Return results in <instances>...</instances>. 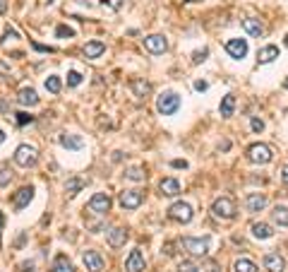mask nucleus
Instances as JSON below:
<instances>
[{"instance_id":"obj_1","label":"nucleus","mask_w":288,"mask_h":272,"mask_svg":"<svg viewBox=\"0 0 288 272\" xmlns=\"http://www.w3.org/2000/svg\"><path fill=\"white\" fill-rule=\"evenodd\" d=\"M36 161H39V152H36L34 145H20V147H17V152H15V164H17V166L29 169Z\"/></svg>"},{"instance_id":"obj_2","label":"nucleus","mask_w":288,"mask_h":272,"mask_svg":"<svg viewBox=\"0 0 288 272\" xmlns=\"http://www.w3.org/2000/svg\"><path fill=\"white\" fill-rule=\"evenodd\" d=\"M180 246H183L188 253H192V255H207L209 246H211V239H209V236H199V239L185 236V239L180 241Z\"/></svg>"},{"instance_id":"obj_3","label":"nucleus","mask_w":288,"mask_h":272,"mask_svg":"<svg viewBox=\"0 0 288 272\" xmlns=\"http://www.w3.org/2000/svg\"><path fill=\"white\" fill-rule=\"evenodd\" d=\"M156 109H159L161 116H173L180 109V97L176 92H163L156 101Z\"/></svg>"},{"instance_id":"obj_4","label":"nucleus","mask_w":288,"mask_h":272,"mask_svg":"<svg viewBox=\"0 0 288 272\" xmlns=\"http://www.w3.org/2000/svg\"><path fill=\"white\" fill-rule=\"evenodd\" d=\"M211 212H214V217H219V219H233L238 210H236L233 198H219V200H214V205H211Z\"/></svg>"},{"instance_id":"obj_5","label":"nucleus","mask_w":288,"mask_h":272,"mask_svg":"<svg viewBox=\"0 0 288 272\" xmlns=\"http://www.w3.org/2000/svg\"><path fill=\"white\" fill-rule=\"evenodd\" d=\"M248 159L252 164H269V161L274 159V154H271L269 145H252L248 150Z\"/></svg>"},{"instance_id":"obj_6","label":"nucleus","mask_w":288,"mask_h":272,"mask_svg":"<svg viewBox=\"0 0 288 272\" xmlns=\"http://www.w3.org/2000/svg\"><path fill=\"white\" fill-rule=\"evenodd\" d=\"M168 217L180 224H188V222H192V207H190L188 202H176V205L168 207Z\"/></svg>"},{"instance_id":"obj_7","label":"nucleus","mask_w":288,"mask_h":272,"mask_svg":"<svg viewBox=\"0 0 288 272\" xmlns=\"http://www.w3.org/2000/svg\"><path fill=\"white\" fill-rule=\"evenodd\" d=\"M118 200L123 210H137L139 205H142V200H144V195L139 191H123Z\"/></svg>"},{"instance_id":"obj_8","label":"nucleus","mask_w":288,"mask_h":272,"mask_svg":"<svg viewBox=\"0 0 288 272\" xmlns=\"http://www.w3.org/2000/svg\"><path fill=\"white\" fill-rule=\"evenodd\" d=\"M226 53H228L231 58H236V61L245 58V56H248V41L245 39H228L226 41Z\"/></svg>"},{"instance_id":"obj_9","label":"nucleus","mask_w":288,"mask_h":272,"mask_svg":"<svg viewBox=\"0 0 288 272\" xmlns=\"http://www.w3.org/2000/svg\"><path fill=\"white\" fill-rule=\"evenodd\" d=\"M144 49L149 51V53H166L168 41H166V36H161V34H151V36L144 39Z\"/></svg>"},{"instance_id":"obj_10","label":"nucleus","mask_w":288,"mask_h":272,"mask_svg":"<svg viewBox=\"0 0 288 272\" xmlns=\"http://www.w3.org/2000/svg\"><path fill=\"white\" fill-rule=\"evenodd\" d=\"M82 262H84V267L89 272H101L103 270V255L96 251H87L82 255Z\"/></svg>"},{"instance_id":"obj_11","label":"nucleus","mask_w":288,"mask_h":272,"mask_svg":"<svg viewBox=\"0 0 288 272\" xmlns=\"http://www.w3.org/2000/svg\"><path fill=\"white\" fill-rule=\"evenodd\" d=\"M89 210L96 212V214H106V212L110 210V198L106 193H96V195L89 200Z\"/></svg>"},{"instance_id":"obj_12","label":"nucleus","mask_w":288,"mask_h":272,"mask_svg":"<svg viewBox=\"0 0 288 272\" xmlns=\"http://www.w3.org/2000/svg\"><path fill=\"white\" fill-rule=\"evenodd\" d=\"M144 265H147V262H144L142 251L135 248V251L128 255V260H125V270H128V272H142V270H144Z\"/></svg>"},{"instance_id":"obj_13","label":"nucleus","mask_w":288,"mask_h":272,"mask_svg":"<svg viewBox=\"0 0 288 272\" xmlns=\"http://www.w3.org/2000/svg\"><path fill=\"white\" fill-rule=\"evenodd\" d=\"M31 198H34V188H31V186H29V188H27V186H24V188H20V191L15 193V198H12L15 210H24V207L31 202Z\"/></svg>"},{"instance_id":"obj_14","label":"nucleus","mask_w":288,"mask_h":272,"mask_svg":"<svg viewBox=\"0 0 288 272\" xmlns=\"http://www.w3.org/2000/svg\"><path fill=\"white\" fill-rule=\"evenodd\" d=\"M264 267L269 272H286V260L278 253H267L264 255Z\"/></svg>"},{"instance_id":"obj_15","label":"nucleus","mask_w":288,"mask_h":272,"mask_svg":"<svg viewBox=\"0 0 288 272\" xmlns=\"http://www.w3.org/2000/svg\"><path fill=\"white\" fill-rule=\"evenodd\" d=\"M245 207L250 212H262L267 207V195H262V193H250L248 200H245Z\"/></svg>"},{"instance_id":"obj_16","label":"nucleus","mask_w":288,"mask_h":272,"mask_svg":"<svg viewBox=\"0 0 288 272\" xmlns=\"http://www.w3.org/2000/svg\"><path fill=\"white\" fill-rule=\"evenodd\" d=\"M125 241H128V232H125V229L116 226V229H110L108 232V246L110 248H120V246H125Z\"/></svg>"},{"instance_id":"obj_17","label":"nucleus","mask_w":288,"mask_h":272,"mask_svg":"<svg viewBox=\"0 0 288 272\" xmlns=\"http://www.w3.org/2000/svg\"><path fill=\"white\" fill-rule=\"evenodd\" d=\"M17 101H20L22 106H36V104H39V94L31 89V87H24V89H20V94H17Z\"/></svg>"},{"instance_id":"obj_18","label":"nucleus","mask_w":288,"mask_h":272,"mask_svg":"<svg viewBox=\"0 0 288 272\" xmlns=\"http://www.w3.org/2000/svg\"><path fill=\"white\" fill-rule=\"evenodd\" d=\"M159 191L166 195V198H176L180 193V183L176 181V178H163V181L159 183Z\"/></svg>"},{"instance_id":"obj_19","label":"nucleus","mask_w":288,"mask_h":272,"mask_svg":"<svg viewBox=\"0 0 288 272\" xmlns=\"http://www.w3.org/2000/svg\"><path fill=\"white\" fill-rule=\"evenodd\" d=\"M243 27H245V31H248L250 36H255V39H259V36L264 34V27H262V22L255 20V17H248V20H243Z\"/></svg>"},{"instance_id":"obj_20","label":"nucleus","mask_w":288,"mask_h":272,"mask_svg":"<svg viewBox=\"0 0 288 272\" xmlns=\"http://www.w3.org/2000/svg\"><path fill=\"white\" fill-rule=\"evenodd\" d=\"M50 272H75V265L68 260V255L60 253L58 258L53 260V265H50Z\"/></svg>"},{"instance_id":"obj_21","label":"nucleus","mask_w":288,"mask_h":272,"mask_svg":"<svg viewBox=\"0 0 288 272\" xmlns=\"http://www.w3.org/2000/svg\"><path fill=\"white\" fill-rule=\"evenodd\" d=\"M60 145L65 147V150H82L84 147V140L82 138H77V135H60Z\"/></svg>"},{"instance_id":"obj_22","label":"nucleus","mask_w":288,"mask_h":272,"mask_svg":"<svg viewBox=\"0 0 288 272\" xmlns=\"http://www.w3.org/2000/svg\"><path fill=\"white\" fill-rule=\"evenodd\" d=\"M103 51H106V43H103V41H89V43L84 46V56L94 61V58H99Z\"/></svg>"},{"instance_id":"obj_23","label":"nucleus","mask_w":288,"mask_h":272,"mask_svg":"<svg viewBox=\"0 0 288 272\" xmlns=\"http://www.w3.org/2000/svg\"><path fill=\"white\" fill-rule=\"evenodd\" d=\"M271 219H274L278 226H288V207L286 205H276L274 212H271Z\"/></svg>"},{"instance_id":"obj_24","label":"nucleus","mask_w":288,"mask_h":272,"mask_svg":"<svg viewBox=\"0 0 288 272\" xmlns=\"http://www.w3.org/2000/svg\"><path fill=\"white\" fill-rule=\"evenodd\" d=\"M274 58H278V49H276V46H264V49L257 53V63H262V65H264V63H271Z\"/></svg>"},{"instance_id":"obj_25","label":"nucleus","mask_w":288,"mask_h":272,"mask_svg":"<svg viewBox=\"0 0 288 272\" xmlns=\"http://www.w3.org/2000/svg\"><path fill=\"white\" fill-rule=\"evenodd\" d=\"M252 236H255V239H271L274 232H271V226H269V224L257 222V224H252Z\"/></svg>"},{"instance_id":"obj_26","label":"nucleus","mask_w":288,"mask_h":272,"mask_svg":"<svg viewBox=\"0 0 288 272\" xmlns=\"http://www.w3.org/2000/svg\"><path fill=\"white\" fill-rule=\"evenodd\" d=\"M132 92H135V97H147L151 92V84L149 82H144V80H132Z\"/></svg>"},{"instance_id":"obj_27","label":"nucleus","mask_w":288,"mask_h":272,"mask_svg":"<svg viewBox=\"0 0 288 272\" xmlns=\"http://www.w3.org/2000/svg\"><path fill=\"white\" fill-rule=\"evenodd\" d=\"M233 109H236V97H233V94L223 97V101H221V116H223V118L233 116Z\"/></svg>"},{"instance_id":"obj_28","label":"nucleus","mask_w":288,"mask_h":272,"mask_svg":"<svg viewBox=\"0 0 288 272\" xmlns=\"http://www.w3.org/2000/svg\"><path fill=\"white\" fill-rule=\"evenodd\" d=\"M233 270H236V272H257L259 267L252 260H248V258H240V260H236Z\"/></svg>"},{"instance_id":"obj_29","label":"nucleus","mask_w":288,"mask_h":272,"mask_svg":"<svg viewBox=\"0 0 288 272\" xmlns=\"http://www.w3.org/2000/svg\"><path fill=\"white\" fill-rule=\"evenodd\" d=\"M82 188H84V181H82V178H70V181L65 183V193H68V195H77Z\"/></svg>"},{"instance_id":"obj_30","label":"nucleus","mask_w":288,"mask_h":272,"mask_svg":"<svg viewBox=\"0 0 288 272\" xmlns=\"http://www.w3.org/2000/svg\"><path fill=\"white\" fill-rule=\"evenodd\" d=\"M125 178H130V181H144V171L139 166H130L125 171Z\"/></svg>"},{"instance_id":"obj_31","label":"nucleus","mask_w":288,"mask_h":272,"mask_svg":"<svg viewBox=\"0 0 288 272\" xmlns=\"http://www.w3.org/2000/svg\"><path fill=\"white\" fill-rule=\"evenodd\" d=\"M46 89H48L50 94H58V92H60V77L50 75L48 80H46Z\"/></svg>"},{"instance_id":"obj_32","label":"nucleus","mask_w":288,"mask_h":272,"mask_svg":"<svg viewBox=\"0 0 288 272\" xmlns=\"http://www.w3.org/2000/svg\"><path fill=\"white\" fill-rule=\"evenodd\" d=\"M80 82H82V75L77 70H70L68 72V84H70V87H77Z\"/></svg>"},{"instance_id":"obj_33","label":"nucleus","mask_w":288,"mask_h":272,"mask_svg":"<svg viewBox=\"0 0 288 272\" xmlns=\"http://www.w3.org/2000/svg\"><path fill=\"white\" fill-rule=\"evenodd\" d=\"M12 178V171L8 169V166H0V186H8Z\"/></svg>"},{"instance_id":"obj_34","label":"nucleus","mask_w":288,"mask_h":272,"mask_svg":"<svg viewBox=\"0 0 288 272\" xmlns=\"http://www.w3.org/2000/svg\"><path fill=\"white\" fill-rule=\"evenodd\" d=\"M15 116H17V118H15L17 125H27V123L34 121V116H29V113H15Z\"/></svg>"},{"instance_id":"obj_35","label":"nucleus","mask_w":288,"mask_h":272,"mask_svg":"<svg viewBox=\"0 0 288 272\" xmlns=\"http://www.w3.org/2000/svg\"><path fill=\"white\" fill-rule=\"evenodd\" d=\"M55 34H58V36H63V39H65V36H75V29H70V27H65V24H63V27H58V29H55Z\"/></svg>"},{"instance_id":"obj_36","label":"nucleus","mask_w":288,"mask_h":272,"mask_svg":"<svg viewBox=\"0 0 288 272\" xmlns=\"http://www.w3.org/2000/svg\"><path fill=\"white\" fill-rule=\"evenodd\" d=\"M103 8H110V10H120L123 8V0H101Z\"/></svg>"},{"instance_id":"obj_37","label":"nucleus","mask_w":288,"mask_h":272,"mask_svg":"<svg viewBox=\"0 0 288 272\" xmlns=\"http://www.w3.org/2000/svg\"><path fill=\"white\" fill-rule=\"evenodd\" d=\"M207 56H209V51H207V49L197 51V53L192 56V63H202V61H204V58H207Z\"/></svg>"},{"instance_id":"obj_38","label":"nucleus","mask_w":288,"mask_h":272,"mask_svg":"<svg viewBox=\"0 0 288 272\" xmlns=\"http://www.w3.org/2000/svg\"><path fill=\"white\" fill-rule=\"evenodd\" d=\"M180 272H199V267H195L192 262H183V265H180Z\"/></svg>"},{"instance_id":"obj_39","label":"nucleus","mask_w":288,"mask_h":272,"mask_svg":"<svg viewBox=\"0 0 288 272\" xmlns=\"http://www.w3.org/2000/svg\"><path fill=\"white\" fill-rule=\"evenodd\" d=\"M8 39H20V34H17L15 29H10V27H8V29H5V36H3V41H8Z\"/></svg>"},{"instance_id":"obj_40","label":"nucleus","mask_w":288,"mask_h":272,"mask_svg":"<svg viewBox=\"0 0 288 272\" xmlns=\"http://www.w3.org/2000/svg\"><path fill=\"white\" fill-rule=\"evenodd\" d=\"M252 130H255V132H262V130H264V123L259 121V118H252Z\"/></svg>"},{"instance_id":"obj_41","label":"nucleus","mask_w":288,"mask_h":272,"mask_svg":"<svg viewBox=\"0 0 288 272\" xmlns=\"http://www.w3.org/2000/svg\"><path fill=\"white\" fill-rule=\"evenodd\" d=\"M207 87H209V84H207V82H204V80L195 82V89H197V92H204V89H207Z\"/></svg>"},{"instance_id":"obj_42","label":"nucleus","mask_w":288,"mask_h":272,"mask_svg":"<svg viewBox=\"0 0 288 272\" xmlns=\"http://www.w3.org/2000/svg\"><path fill=\"white\" fill-rule=\"evenodd\" d=\"M173 166H176V169H188V161H183V159H176V161H173Z\"/></svg>"},{"instance_id":"obj_43","label":"nucleus","mask_w":288,"mask_h":272,"mask_svg":"<svg viewBox=\"0 0 288 272\" xmlns=\"http://www.w3.org/2000/svg\"><path fill=\"white\" fill-rule=\"evenodd\" d=\"M8 12V3L5 0H0V15H5Z\"/></svg>"},{"instance_id":"obj_44","label":"nucleus","mask_w":288,"mask_h":272,"mask_svg":"<svg viewBox=\"0 0 288 272\" xmlns=\"http://www.w3.org/2000/svg\"><path fill=\"white\" fill-rule=\"evenodd\" d=\"M281 178H283V183L288 186V166H283V173H281Z\"/></svg>"},{"instance_id":"obj_45","label":"nucleus","mask_w":288,"mask_h":272,"mask_svg":"<svg viewBox=\"0 0 288 272\" xmlns=\"http://www.w3.org/2000/svg\"><path fill=\"white\" fill-rule=\"evenodd\" d=\"M0 72H3V75H8V72H10V70H8V68H5V65L0 63Z\"/></svg>"},{"instance_id":"obj_46","label":"nucleus","mask_w":288,"mask_h":272,"mask_svg":"<svg viewBox=\"0 0 288 272\" xmlns=\"http://www.w3.org/2000/svg\"><path fill=\"white\" fill-rule=\"evenodd\" d=\"M3 222H5V214L0 212V232H3Z\"/></svg>"},{"instance_id":"obj_47","label":"nucleus","mask_w":288,"mask_h":272,"mask_svg":"<svg viewBox=\"0 0 288 272\" xmlns=\"http://www.w3.org/2000/svg\"><path fill=\"white\" fill-rule=\"evenodd\" d=\"M5 109H8V104H5V101L0 99V111H5Z\"/></svg>"},{"instance_id":"obj_48","label":"nucleus","mask_w":288,"mask_h":272,"mask_svg":"<svg viewBox=\"0 0 288 272\" xmlns=\"http://www.w3.org/2000/svg\"><path fill=\"white\" fill-rule=\"evenodd\" d=\"M3 142H5V132L0 130V145H3Z\"/></svg>"},{"instance_id":"obj_49","label":"nucleus","mask_w":288,"mask_h":272,"mask_svg":"<svg viewBox=\"0 0 288 272\" xmlns=\"http://www.w3.org/2000/svg\"><path fill=\"white\" fill-rule=\"evenodd\" d=\"M283 87H286V89H288V77H286V82H283Z\"/></svg>"},{"instance_id":"obj_50","label":"nucleus","mask_w":288,"mask_h":272,"mask_svg":"<svg viewBox=\"0 0 288 272\" xmlns=\"http://www.w3.org/2000/svg\"><path fill=\"white\" fill-rule=\"evenodd\" d=\"M286 46H288V36H286Z\"/></svg>"},{"instance_id":"obj_51","label":"nucleus","mask_w":288,"mask_h":272,"mask_svg":"<svg viewBox=\"0 0 288 272\" xmlns=\"http://www.w3.org/2000/svg\"><path fill=\"white\" fill-rule=\"evenodd\" d=\"M190 3H197V0H190Z\"/></svg>"}]
</instances>
